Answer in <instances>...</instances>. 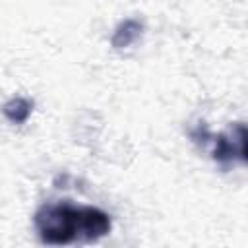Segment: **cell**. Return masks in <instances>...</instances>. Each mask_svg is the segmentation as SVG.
<instances>
[{
	"mask_svg": "<svg viewBox=\"0 0 248 248\" xmlns=\"http://www.w3.org/2000/svg\"><path fill=\"white\" fill-rule=\"evenodd\" d=\"M108 213L93 205H74L72 202L45 203L35 213V229L45 244L62 246L76 240L95 242L110 232Z\"/></svg>",
	"mask_w": 248,
	"mask_h": 248,
	"instance_id": "1",
	"label": "cell"
},
{
	"mask_svg": "<svg viewBox=\"0 0 248 248\" xmlns=\"http://www.w3.org/2000/svg\"><path fill=\"white\" fill-rule=\"evenodd\" d=\"M190 138L203 145H209V153L217 165L229 169L234 163H246V126L236 122L223 134H211L203 122H200L194 130H190Z\"/></svg>",
	"mask_w": 248,
	"mask_h": 248,
	"instance_id": "2",
	"label": "cell"
},
{
	"mask_svg": "<svg viewBox=\"0 0 248 248\" xmlns=\"http://www.w3.org/2000/svg\"><path fill=\"white\" fill-rule=\"evenodd\" d=\"M141 33H143V23H141L140 19H134V17L124 19V21H120L118 27L114 29V33H112V37H110V45H112L114 48H118V50L128 48L130 45H134V43L141 37Z\"/></svg>",
	"mask_w": 248,
	"mask_h": 248,
	"instance_id": "3",
	"label": "cell"
},
{
	"mask_svg": "<svg viewBox=\"0 0 248 248\" xmlns=\"http://www.w3.org/2000/svg\"><path fill=\"white\" fill-rule=\"evenodd\" d=\"M33 110V101L25 97H12L2 105V114L12 124H23Z\"/></svg>",
	"mask_w": 248,
	"mask_h": 248,
	"instance_id": "4",
	"label": "cell"
}]
</instances>
